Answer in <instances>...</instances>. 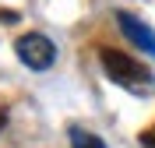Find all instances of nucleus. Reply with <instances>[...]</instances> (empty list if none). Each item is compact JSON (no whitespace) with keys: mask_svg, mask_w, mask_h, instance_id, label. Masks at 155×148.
<instances>
[{"mask_svg":"<svg viewBox=\"0 0 155 148\" xmlns=\"http://www.w3.org/2000/svg\"><path fill=\"white\" fill-rule=\"evenodd\" d=\"M4 123H7V113H4V109H0V130H4Z\"/></svg>","mask_w":155,"mask_h":148,"instance_id":"obj_6","label":"nucleus"},{"mask_svg":"<svg viewBox=\"0 0 155 148\" xmlns=\"http://www.w3.org/2000/svg\"><path fill=\"white\" fill-rule=\"evenodd\" d=\"M99 60H102L106 74L116 81V85H124L127 92H134V95H148V92L155 88L152 71H148V67H141L134 57H127V53H120V49L102 46V49H99Z\"/></svg>","mask_w":155,"mask_h":148,"instance_id":"obj_1","label":"nucleus"},{"mask_svg":"<svg viewBox=\"0 0 155 148\" xmlns=\"http://www.w3.org/2000/svg\"><path fill=\"white\" fill-rule=\"evenodd\" d=\"M116 21H120L124 35L134 42V46H141L145 53H152V57H155V32L148 28L145 21H137L134 14H127V11H120V14H116Z\"/></svg>","mask_w":155,"mask_h":148,"instance_id":"obj_3","label":"nucleus"},{"mask_svg":"<svg viewBox=\"0 0 155 148\" xmlns=\"http://www.w3.org/2000/svg\"><path fill=\"white\" fill-rule=\"evenodd\" d=\"M14 53H18L21 64H28L32 71H46L53 60H57V46L46 39V35H39V32H28V35H21L14 42Z\"/></svg>","mask_w":155,"mask_h":148,"instance_id":"obj_2","label":"nucleus"},{"mask_svg":"<svg viewBox=\"0 0 155 148\" xmlns=\"http://www.w3.org/2000/svg\"><path fill=\"white\" fill-rule=\"evenodd\" d=\"M141 145H145V148H155V127H152V130H145V134H141Z\"/></svg>","mask_w":155,"mask_h":148,"instance_id":"obj_5","label":"nucleus"},{"mask_svg":"<svg viewBox=\"0 0 155 148\" xmlns=\"http://www.w3.org/2000/svg\"><path fill=\"white\" fill-rule=\"evenodd\" d=\"M71 145L74 148H106V141L88 134V130H81V127H71Z\"/></svg>","mask_w":155,"mask_h":148,"instance_id":"obj_4","label":"nucleus"}]
</instances>
